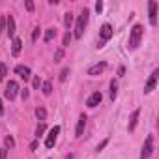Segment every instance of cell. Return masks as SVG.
Wrapping results in <instances>:
<instances>
[{
    "instance_id": "obj_1",
    "label": "cell",
    "mask_w": 159,
    "mask_h": 159,
    "mask_svg": "<svg viewBox=\"0 0 159 159\" xmlns=\"http://www.w3.org/2000/svg\"><path fill=\"white\" fill-rule=\"evenodd\" d=\"M142 34H144V30H142V25H135V26L131 28V34H129V45H127L131 51H133V49H137V47L140 45Z\"/></svg>"
},
{
    "instance_id": "obj_2",
    "label": "cell",
    "mask_w": 159,
    "mask_h": 159,
    "mask_svg": "<svg viewBox=\"0 0 159 159\" xmlns=\"http://www.w3.org/2000/svg\"><path fill=\"white\" fill-rule=\"evenodd\" d=\"M86 25H88V10H83V13L79 15L77 25H75V38H77V39H79V38H83Z\"/></svg>"
},
{
    "instance_id": "obj_3",
    "label": "cell",
    "mask_w": 159,
    "mask_h": 159,
    "mask_svg": "<svg viewBox=\"0 0 159 159\" xmlns=\"http://www.w3.org/2000/svg\"><path fill=\"white\" fill-rule=\"evenodd\" d=\"M152 153H153V135H148L146 140H144L142 152H140V159H150Z\"/></svg>"
},
{
    "instance_id": "obj_4",
    "label": "cell",
    "mask_w": 159,
    "mask_h": 159,
    "mask_svg": "<svg viewBox=\"0 0 159 159\" xmlns=\"http://www.w3.org/2000/svg\"><path fill=\"white\" fill-rule=\"evenodd\" d=\"M112 34H114V30H112V26H111L109 23H105V25L101 26V30H99V36H101V43H105V41H109V39L112 38ZM101 43H99L98 47H101Z\"/></svg>"
},
{
    "instance_id": "obj_5",
    "label": "cell",
    "mask_w": 159,
    "mask_h": 159,
    "mask_svg": "<svg viewBox=\"0 0 159 159\" xmlns=\"http://www.w3.org/2000/svg\"><path fill=\"white\" fill-rule=\"evenodd\" d=\"M17 92H19V84H17L15 81H10V83H8V86H6V90H4V96L11 101V99H15Z\"/></svg>"
},
{
    "instance_id": "obj_6",
    "label": "cell",
    "mask_w": 159,
    "mask_h": 159,
    "mask_svg": "<svg viewBox=\"0 0 159 159\" xmlns=\"http://www.w3.org/2000/svg\"><path fill=\"white\" fill-rule=\"evenodd\" d=\"M58 133H60V127L54 125V127L49 131L47 139H45V148H52V146H54V142H56V139H58Z\"/></svg>"
},
{
    "instance_id": "obj_7",
    "label": "cell",
    "mask_w": 159,
    "mask_h": 159,
    "mask_svg": "<svg viewBox=\"0 0 159 159\" xmlns=\"http://www.w3.org/2000/svg\"><path fill=\"white\" fill-rule=\"evenodd\" d=\"M6 32H8V36L11 39L15 38V19H13V15H8L6 17Z\"/></svg>"
},
{
    "instance_id": "obj_8",
    "label": "cell",
    "mask_w": 159,
    "mask_h": 159,
    "mask_svg": "<svg viewBox=\"0 0 159 159\" xmlns=\"http://www.w3.org/2000/svg\"><path fill=\"white\" fill-rule=\"evenodd\" d=\"M155 84H157V71H153V73L150 75L148 83H146V86H144V94H150V92L155 88Z\"/></svg>"
},
{
    "instance_id": "obj_9",
    "label": "cell",
    "mask_w": 159,
    "mask_h": 159,
    "mask_svg": "<svg viewBox=\"0 0 159 159\" xmlns=\"http://www.w3.org/2000/svg\"><path fill=\"white\" fill-rule=\"evenodd\" d=\"M101 103V92H94L88 99H86V105L90 107V109H94V107H98Z\"/></svg>"
},
{
    "instance_id": "obj_10",
    "label": "cell",
    "mask_w": 159,
    "mask_h": 159,
    "mask_svg": "<svg viewBox=\"0 0 159 159\" xmlns=\"http://www.w3.org/2000/svg\"><path fill=\"white\" fill-rule=\"evenodd\" d=\"M148 8H150V25H157V2L152 0Z\"/></svg>"
},
{
    "instance_id": "obj_11",
    "label": "cell",
    "mask_w": 159,
    "mask_h": 159,
    "mask_svg": "<svg viewBox=\"0 0 159 159\" xmlns=\"http://www.w3.org/2000/svg\"><path fill=\"white\" fill-rule=\"evenodd\" d=\"M105 67H107V64H105V62H99V64H96V66H92V67L88 69V75H92V77L101 75V73L105 71Z\"/></svg>"
},
{
    "instance_id": "obj_12",
    "label": "cell",
    "mask_w": 159,
    "mask_h": 159,
    "mask_svg": "<svg viewBox=\"0 0 159 159\" xmlns=\"http://www.w3.org/2000/svg\"><path fill=\"white\" fill-rule=\"evenodd\" d=\"M84 127H86V116H84V114H81V116H79V122H77L75 135H77V137H81V135L84 133Z\"/></svg>"
},
{
    "instance_id": "obj_13",
    "label": "cell",
    "mask_w": 159,
    "mask_h": 159,
    "mask_svg": "<svg viewBox=\"0 0 159 159\" xmlns=\"http://www.w3.org/2000/svg\"><path fill=\"white\" fill-rule=\"evenodd\" d=\"M15 73L21 79H25V81H28V79H30V67H26V66H15Z\"/></svg>"
},
{
    "instance_id": "obj_14",
    "label": "cell",
    "mask_w": 159,
    "mask_h": 159,
    "mask_svg": "<svg viewBox=\"0 0 159 159\" xmlns=\"http://www.w3.org/2000/svg\"><path fill=\"white\" fill-rule=\"evenodd\" d=\"M21 49H23V41H21L19 38H13V43H11V52H13V56H19Z\"/></svg>"
},
{
    "instance_id": "obj_15",
    "label": "cell",
    "mask_w": 159,
    "mask_h": 159,
    "mask_svg": "<svg viewBox=\"0 0 159 159\" xmlns=\"http://www.w3.org/2000/svg\"><path fill=\"white\" fill-rule=\"evenodd\" d=\"M139 114H140V109L133 111V114H131V118H129V125H127V129H129V131H133V129H135V125H137V122H139Z\"/></svg>"
},
{
    "instance_id": "obj_16",
    "label": "cell",
    "mask_w": 159,
    "mask_h": 159,
    "mask_svg": "<svg viewBox=\"0 0 159 159\" xmlns=\"http://www.w3.org/2000/svg\"><path fill=\"white\" fill-rule=\"evenodd\" d=\"M116 94H118V84H116V81H111V99L112 101L116 99Z\"/></svg>"
},
{
    "instance_id": "obj_17",
    "label": "cell",
    "mask_w": 159,
    "mask_h": 159,
    "mask_svg": "<svg viewBox=\"0 0 159 159\" xmlns=\"http://www.w3.org/2000/svg\"><path fill=\"white\" fill-rule=\"evenodd\" d=\"M54 36H56V30H54V28H47V32H45V41H52Z\"/></svg>"
},
{
    "instance_id": "obj_18",
    "label": "cell",
    "mask_w": 159,
    "mask_h": 159,
    "mask_svg": "<svg viewBox=\"0 0 159 159\" xmlns=\"http://www.w3.org/2000/svg\"><path fill=\"white\" fill-rule=\"evenodd\" d=\"M41 90H43V94H45V96H51V92H52V86H51V83H49V81H45V83L41 84Z\"/></svg>"
},
{
    "instance_id": "obj_19",
    "label": "cell",
    "mask_w": 159,
    "mask_h": 159,
    "mask_svg": "<svg viewBox=\"0 0 159 159\" xmlns=\"http://www.w3.org/2000/svg\"><path fill=\"white\" fill-rule=\"evenodd\" d=\"M36 116H38L39 120H45V118H47V111H45L43 107H38V109H36Z\"/></svg>"
},
{
    "instance_id": "obj_20",
    "label": "cell",
    "mask_w": 159,
    "mask_h": 159,
    "mask_svg": "<svg viewBox=\"0 0 159 159\" xmlns=\"http://www.w3.org/2000/svg\"><path fill=\"white\" fill-rule=\"evenodd\" d=\"M71 23H73V13H66V17H64V25H66V28H69Z\"/></svg>"
},
{
    "instance_id": "obj_21",
    "label": "cell",
    "mask_w": 159,
    "mask_h": 159,
    "mask_svg": "<svg viewBox=\"0 0 159 159\" xmlns=\"http://www.w3.org/2000/svg\"><path fill=\"white\" fill-rule=\"evenodd\" d=\"M6 73H8L6 64H0V81H4V79H6Z\"/></svg>"
},
{
    "instance_id": "obj_22",
    "label": "cell",
    "mask_w": 159,
    "mask_h": 159,
    "mask_svg": "<svg viewBox=\"0 0 159 159\" xmlns=\"http://www.w3.org/2000/svg\"><path fill=\"white\" fill-rule=\"evenodd\" d=\"M43 133H45V124H43V122H41V124H39V125H38V127H36V135H38V137H41V135H43Z\"/></svg>"
},
{
    "instance_id": "obj_23",
    "label": "cell",
    "mask_w": 159,
    "mask_h": 159,
    "mask_svg": "<svg viewBox=\"0 0 159 159\" xmlns=\"http://www.w3.org/2000/svg\"><path fill=\"white\" fill-rule=\"evenodd\" d=\"M62 58H64V51H62V49H58V51L54 52V62H60Z\"/></svg>"
},
{
    "instance_id": "obj_24",
    "label": "cell",
    "mask_w": 159,
    "mask_h": 159,
    "mask_svg": "<svg viewBox=\"0 0 159 159\" xmlns=\"http://www.w3.org/2000/svg\"><path fill=\"white\" fill-rule=\"evenodd\" d=\"M67 75H69V67H64V69H62V73H60V81H66Z\"/></svg>"
},
{
    "instance_id": "obj_25",
    "label": "cell",
    "mask_w": 159,
    "mask_h": 159,
    "mask_svg": "<svg viewBox=\"0 0 159 159\" xmlns=\"http://www.w3.org/2000/svg\"><path fill=\"white\" fill-rule=\"evenodd\" d=\"M6 146H8V148H13V146H15V140H13V137H10V135L6 137Z\"/></svg>"
},
{
    "instance_id": "obj_26",
    "label": "cell",
    "mask_w": 159,
    "mask_h": 159,
    "mask_svg": "<svg viewBox=\"0 0 159 159\" xmlns=\"http://www.w3.org/2000/svg\"><path fill=\"white\" fill-rule=\"evenodd\" d=\"M69 41H71V34L67 32V34L64 36V47H67V45H69Z\"/></svg>"
},
{
    "instance_id": "obj_27",
    "label": "cell",
    "mask_w": 159,
    "mask_h": 159,
    "mask_svg": "<svg viewBox=\"0 0 159 159\" xmlns=\"http://www.w3.org/2000/svg\"><path fill=\"white\" fill-rule=\"evenodd\" d=\"M4 26H6V19L0 17V36H2V32H4Z\"/></svg>"
},
{
    "instance_id": "obj_28",
    "label": "cell",
    "mask_w": 159,
    "mask_h": 159,
    "mask_svg": "<svg viewBox=\"0 0 159 159\" xmlns=\"http://www.w3.org/2000/svg\"><path fill=\"white\" fill-rule=\"evenodd\" d=\"M25 6H26V10H28V11H34V2L26 0V2H25Z\"/></svg>"
},
{
    "instance_id": "obj_29",
    "label": "cell",
    "mask_w": 159,
    "mask_h": 159,
    "mask_svg": "<svg viewBox=\"0 0 159 159\" xmlns=\"http://www.w3.org/2000/svg\"><path fill=\"white\" fill-rule=\"evenodd\" d=\"M32 86L34 88H39V77H34L32 79Z\"/></svg>"
},
{
    "instance_id": "obj_30",
    "label": "cell",
    "mask_w": 159,
    "mask_h": 159,
    "mask_svg": "<svg viewBox=\"0 0 159 159\" xmlns=\"http://www.w3.org/2000/svg\"><path fill=\"white\" fill-rule=\"evenodd\" d=\"M38 36H39V28H34V32H32V41H36Z\"/></svg>"
},
{
    "instance_id": "obj_31",
    "label": "cell",
    "mask_w": 159,
    "mask_h": 159,
    "mask_svg": "<svg viewBox=\"0 0 159 159\" xmlns=\"http://www.w3.org/2000/svg\"><path fill=\"white\" fill-rule=\"evenodd\" d=\"M6 155H8V148H2L0 150V159H6Z\"/></svg>"
},
{
    "instance_id": "obj_32",
    "label": "cell",
    "mask_w": 159,
    "mask_h": 159,
    "mask_svg": "<svg viewBox=\"0 0 159 159\" xmlns=\"http://www.w3.org/2000/svg\"><path fill=\"white\" fill-rule=\"evenodd\" d=\"M107 142H109V139H105V140H103V142H101V144L98 146V152H101V150H103V148L107 146Z\"/></svg>"
},
{
    "instance_id": "obj_33",
    "label": "cell",
    "mask_w": 159,
    "mask_h": 159,
    "mask_svg": "<svg viewBox=\"0 0 159 159\" xmlns=\"http://www.w3.org/2000/svg\"><path fill=\"white\" fill-rule=\"evenodd\" d=\"M101 10H103V2H98V4H96V11H98V13H99V11H101Z\"/></svg>"
},
{
    "instance_id": "obj_34",
    "label": "cell",
    "mask_w": 159,
    "mask_h": 159,
    "mask_svg": "<svg viewBox=\"0 0 159 159\" xmlns=\"http://www.w3.org/2000/svg\"><path fill=\"white\" fill-rule=\"evenodd\" d=\"M21 96H23V99H26V98H28V90H26V88H25V90H23V92H21Z\"/></svg>"
},
{
    "instance_id": "obj_35",
    "label": "cell",
    "mask_w": 159,
    "mask_h": 159,
    "mask_svg": "<svg viewBox=\"0 0 159 159\" xmlns=\"http://www.w3.org/2000/svg\"><path fill=\"white\" fill-rule=\"evenodd\" d=\"M4 114V105H2V99H0V116Z\"/></svg>"
},
{
    "instance_id": "obj_36",
    "label": "cell",
    "mask_w": 159,
    "mask_h": 159,
    "mask_svg": "<svg viewBox=\"0 0 159 159\" xmlns=\"http://www.w3.org/2000/svg\"><path fill=\"white\" fill-rule=\"evenodd\" d=\"M66 159H73V155H71V153H69V155H67V157H66Z\"/></svg>"
}]
</instances>
